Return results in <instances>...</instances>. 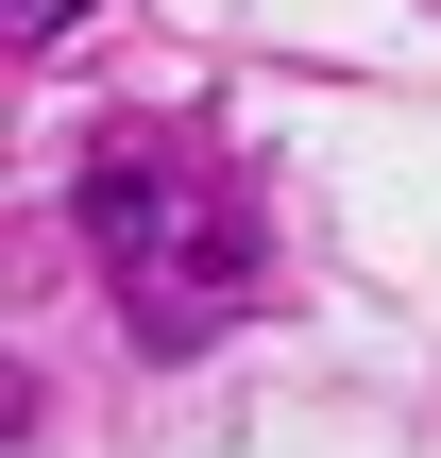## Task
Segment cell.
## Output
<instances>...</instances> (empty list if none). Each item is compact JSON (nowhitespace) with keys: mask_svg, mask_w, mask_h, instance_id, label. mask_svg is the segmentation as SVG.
Instances as JSON below:
<instances>
[{"mask_svg":"<svg viewBox=\"0 0 441 458\" xmlns=\"http://www.w3.org/2000/svg\"><path fill=\"white\" fill-rule=\"evenodd\" d=\"M85 255L136 306V340H221L255 306V204L187 136H102L85 153Z\"/></svg>","mask_w":441,"mask_h":458,"instance_id":"obj_1","label":"cell"},{"mask_svg":"<svg viewBox=\"0 0 441 458\" xmlns=\"http://www.w3.org/2000/svg\"><path fill=\"white\" fill-rule=\"evenodd\" d=\"M0 17H17V51H34V34H68V0H0Z\"/></svg>","mask_w":441,"mask_h":458,"instance_id":"obj_2","label":"cell"}]
</instances>
